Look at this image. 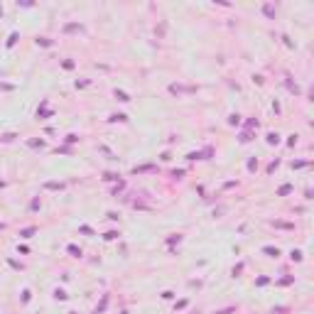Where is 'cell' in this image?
Instances as JSON below:
<instances>
[{
	"label": "cell",
	"instance_id": "cell-2",
	"mask_svg": "<svg viewBox=\"0 0 314 314\" xmlns=\"http://www.w3.org/2000/svg\"><path fill=\"white\" fill-rule=\"evenodd\" d=\"M265 253H270L273 258H277V255H280V250H277V248H265Z\"/></svg>",
	"mask_w": 314,
	"mask_h": 314
},
{
	"label": "cell",
	"instance_id": "cell-4",
	"mask_svg": "<svg viewBox=\"0 0 314 314\" xmlns=\"http://www.w3.org/2000/svg\"><path fill=\"white\" fill-rule=\"evenodd\" d=\"M115 96H118L120 101H130V98H128V93H123V91H115Z\"/></svg>",
	"mask_w": 314,
	"mask_h": 314
},
{
	"label": "cell",
	"instance_id": "cell-1",
	"mask_svg": "<svg viewBox=\"0 0 314 314\" xmlns=\"http://www.w3.org/2000/svg\"><path fill=\"white\" fill-rule=\"evenodd\" d=\"M69 253H71V255H76V258H79V255H81V248H76V246H69Z\"/></svg>",
	"mask_w": 314,
	"mask_h": 314
},
{
	"label": "cell",
	"instance_id": "cell-3",
	"mask_svg": "<svg viewBox=\"0 0 314 314\" xmlns=\"http://www.w3.org/2000/svg\"><path fill=\"white\" fill-rule=\"evenodd\" d=\"M34 233V228H25V231L22 233H20V236H22V238H30V236Z\"/></svg>",
	"mask_w": 314,
	"mask_h": 314
}]
</instances>
